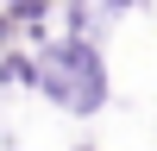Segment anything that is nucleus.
<instances>
[{"mask_svg": "<svg viewBox=\"0 0 157 151\" xmlns=\"http://www.w3.org/2000/svg\"><path fill=\"white\" fill-rule=\"evenodd\" d=\"M69 151H101V145H69Z\"/></svg>", "mask_w": 157, "mask_h": 151, "instance_id": "20e7f679", "label": "nucleus"}, {"mask_svg": "<svg viewBox=\"0 0 157 151\" xmlns=\"http://www.w3.org/2000/svg\"><path fill=\"white\" fill-rule=\"evenodd\" d=\"M0 44H13V25H6V13H0Z\"/></svg>", "mask_w": 157, "mask_h": 151, "instance_id": "7ed1b4c3", "label": "nucleus"}, {"mask_svg": "<svg viewBox=\"0 0 157 151\" xmlns=\"http://www.w3.org/2000/svg\"><path fill=\"white\" fill-rule=\"evenodd\" d=\"M13 88H25V95L38 88V50L19 44V38L0 44V95H13Z\"/></svg>", "mask_w": 157, "mask_h": 151, "instance_id": "f03ea898", "label": "nucleus"}, {"mask_svg": "<svg viewBox=\"0 0 157 151\" xmlns=\"http://www.w3.org/2000/svg\"><path fill=\"white\" fill-rule=\"evenodd\" d=\"M38 101H50L57 113H75V120H101L113 101V63L107 44L94 38H69V32H50L38 38Z\"/></svg>", "mask_w": 157, "mask_h": 151, "instance_id": "f257e3e1", "label": "nucleus"}]
</instances>
